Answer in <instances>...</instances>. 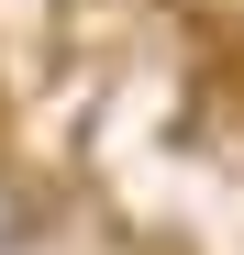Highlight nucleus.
I'll return each mask as SVG.
<instances>
[{
    "label": "nucleus",
    "mask_w": 244,
    "mask_h": 255,
    "mask_svg": "<svg viewBox=\"0 0 244 255\" xmlns=\"http://www.w3.org/2000/svg\"><path fill=\"white\" fill-rule=\"evenodd\" d=\"M33 244H45V189L0 155V255H33Z\"/></svg>",
    "instance_id": "nucleus-1"
}]
</instances>
